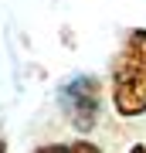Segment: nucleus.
Here are the masks:
<instances>
[{
	"label": "nucleus",
	"instance_id": "nucleus-2",
	"mask_svg": "<svg viewBox=\"0 0 146 153\" xmlns=\"http://www.w3.org/2000/svg\"><path fill=\"white\" fill-rule=\"evenodd\" d=\"M99 78L95 75H75L71 82L61 88V109L68 112V119L75 129H92L95 119H99Z\"/></svg>",
	"mask_w": 146,
	"mask_h": 153
},
{
	"label": "nucleus",
	"instance_id": "nucleus-4",
	"mask_svg": "<svg viewBox=\"0 0 146 153\" xmlns=\"http://www.w3.org/2000/svg\"><path fill=\"white\" fill-rule=\"evenodd\" d=\"M129 153H146V146H143V143H136V146H133Z\"/></svg>",
	"mask_w": 146,
	"mask_h": 153
},
{
	"label": "nucleus",
	"instance_id": "nucleus-5",
	"mask_svg": "<svg viewBox=\"0 0 146 153\" xmlns=\"http://www.w3.org/2000/svg\"><path fill=\"white\" fill-rule=\"evenodd\" d=\"M0 153H7V150H4V140H0Z\"/></svg>",
	"mask_w": 146,
	"mask_h": 153
},
{
	"label": "nucleus",
	"instance_id": "nucleus-3",
	"mask_svg": "<svg viewBox=\"0 0 146 153\" xmlns=\"http://www.w3.org/2000/svg\"><path fill=\"white\" fill-rule=\"evenodd\" d=\"M34 153H102V150L88 140H78V143H48V146H38Z\"/></svg>",
	"mask_w": 146,
	"mask_h": 153
},
{
	"label": "nucleus",
	"instance_id": "nucleus-1",
	"mask_svg": "<svg viewBox=\"0 0 146 153\" xmlns=\"http://www.w3.org/2000/svg\"><path fill=\"white\" fill-rule=\"evenodd\" d=\"M112 105L126 119L146 112V31L143 27L129 31L112 65Z\"/></svg>",
	"mask_w": 146,
	"mask_h": 153
}]
</instances>
